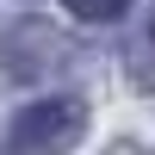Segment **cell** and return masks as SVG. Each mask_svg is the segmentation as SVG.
Returning a JSON list of instances; mask_svg holds the SVG:
<instances>
[{
	"label": "cell",
	"mask_w": 155,
	"mask_h": 155,
	"mask_svg": "<svg viewBox=\"0 0 155 155\" xmlns=\"http://www.w3.org/2000/svg\"><path fill=\"white\" fill-rule=\"evenodd\" d=\"M106 155H143V149H137V143H112Z\"/></svg>",
	"instance_id": "3"
},
{
	"label": "cell",
	"mask_w": 155,
	"mask_h": 155,
	"mask_svg": "<svg viewBox=\"0 0 155 155\" xmlns=\"http://www.w3.org/2000/svg\"><path fill=\"white\" fill-rule=\"evenodd\" d=\"M68 12H81V19H93V25H106V19H124V0H62Z\"/></svg>",
	"instance_id": "2"
},
{
	"label": "cell",
	"mask_w": 155,
	"mask_h": 155,
	"mask_svg": "<svg viewBox=\"0 0 155 155\" xmlns=\"http://www.w3.org/2000/svg\"><path fill=\"white\" fill-rule=\"evenodd\" d=\"M87 137V106L81 99H37V106L12 112L6 149L12 155H62Z\"/></svg>",
	"instance_id": "1"
}]
</instances>
